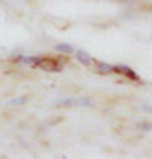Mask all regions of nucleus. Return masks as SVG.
<instances>
[{
    "label": "nucleus",
    "mask_w": 152,
    "mask_h": 159,
    "mask_svg": "<svg viewBox=\"0 0 152 159\" xmlns=\"http://www.w3.org/2000/svg\"><path fill=\"white\" fill-rule=\"evenodd\" d=\"M94 101L89 97H73V99H62V101H57L55 106L58 108H73V106H92Z\"/></svg>",
    "instance_id": "nucleus-1"
},
{
    "label": "nucleus",
    "mask_w": 152,
    "mask_h": 159,
    "mask_svg": "<svg viewBox=\"0 0 152 159\" xmlns=\"http://www.w3.org/2000/svg\"><path fill=\"white\" fill-rule=\"evenodd\" d=\"M113 73L124 74V76H127V78H131V80H138V74H136L131 67H127V66H115V67H113Z\"/></svg>",
    "instance_id": "nucleus-2"
},
{
    "label": "nucleus",
    "mask_w": 152,
    "mask_h": 159,
    "mask_svg": "<svg viewBox=\"0 0 152 159\" xmlns=\"http://www.w3.org/2000/svg\"><path fill=\"white\" fill-rule=\"evenodd\" d=\"M76 60H78L80 64H83V66H90L92 57H90L87 51H83V50H76Z\"/></svg>",
    "instance_id": "nucleus-3"
},
{
    "label": "nucleus",
    "mask_w": 152,
    "mask_h": 159,
    "mask_svg": "<svg viewBox=\"0 0 152 159\" xmlns=\"http://www.w3.org/2000/svg\"><path fill=\"white\" fill-rule=\"evenodd\" d=\"M97 73H99V74H112L113 73V66L99 62V64H97Z\"/></svg>",
    "instance_id": "nucleus-4"
},
{
    "label": "nucleus",
    "mask_w": 152,
    "mask_h": 159,
    "mask_svg": "<svg viewBox=\"0 0 152 159\" xmlns=\"http://www.w3.org/2000/svg\"><path fill=\"white\" fill-rule=\"evenodd\" d=\"M55 50L60 53H74V48L71 44H55Z\"/></svg>",
    "instance_id": "nucleus-5"
},
{
    "label": "nucleus",
    "mask_w": 152,
    "mask_h": 159,
    "mask_svg": "<svg viewBox=\"0 0 152 159\" xmlns=\"http://www.w3.org/2000/svg\"><path fill=\"white\" fill-rule=\"evenodd\" d=\"M25 102H27V97L21 96V97H14V99L9 101L7 104H9V106H20V104H25Z\"/></svg>",
    "instance_id": "nucleus-6"
},
{
    "label": "nucleus",
    "mask_w": 152,
    "mask_h": 159,
    "mask_svg": "<svg viewBox=\"0 0 152 159\" xmlns=\"http://www.w3.org/2000/svg\"><path fill=\"white\" fill-rule=\"evenodd\" d=\"M138 129H143V131H149V129H152V124H149V122H140L138 124Z\"/></svg>",
    "instance_id": "nucleus-7"
},
{
    "label": "nucleus",
    "mask_w": 152,
    "mask_h": 159,
    "mask_svg": "<svg viewBox=\"0 0 152 159\" xmlns=\"http://www.w3.org/2000/svg\"><path fill=\"white\" fill-rule=\"evenodd\" d=\"M141 108L145 110V111H152V106H149V104H141Z\"/></svg>",
    "instance_id": "nucleus-8"
}]
</instances>
